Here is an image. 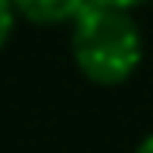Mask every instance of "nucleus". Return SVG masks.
Instances as JSON below:
<instances>
[{
    "label": "nucleus",
    "mask_w": 153,
    "mask_h": 153,
    "mask_svg": "<svg viewBox=\"0 0 153 153\" xmlns=\"http://www.w3.org/2000/svg\"><path fill=\"white\" fill-rule=\"evenodd\" d=\"M72 56L88 81L116 88L137 72L144 59V34L128 10L91 0L72 22Z\"/></svg>",
    "instance_id": "f257e3e1"
},
{
    "label": "nucleus",
    "mask_w": 153,
    "mask_h": 153,
    "mask_svg": "<svg viewBox=\"0 0 153 153\" xmlns=\"http://www.w3.org/2000/svg\"><path fill=\"white\" fill-rule=\"evenodd\" d=\"M19 19L31 25H72L91 0H13Z\"/></svg>",
    "instance_id": "f03ea898"
},
{
    "label": "nucleus",
    "mask_w": 153,
    "mask_h": 153,
    "mask_svg": "<svg viewBox=\"0 0 153 153\" xmlns=\"http://www.w3.org/2000/svg\"><path fill=\"white\" fill-rule=\"evenodd\" d=\"M19 22V13H16V3L13 0H0V50L6 47V41H10L13 28H16Z\"/></svg>",
    "instance_id": "7ed1b4c3"
},
{
    "label": "nucleus",
    "mask_w": 153,
    "mask_h": 153,
    "mask_svg": "<svg viewBox=\"0 0 153 153\" xmlns=\"http://www.w3.org/2000/svg\"><path fill=\"white\" fill-rule=\"evenodd\" d=\"M97 3H106V6H116V10H137L144 3H153V0H97Z\"/></svg>",
    "instance_id": "20e7f679"
},
{
    "label": "nucleus",
    "mask_w": 153,
    "mask_h": 153,
    "mask_svg": "<svg viewBox=\"0 0 153 153\" xmlns=\"http://www.w3.org/2000/svg\"><path fill=\"white\" fill-rule=\"evenodd\" d=\"M134 153H153V134H147L141 144H137V150Z\"/></svg>",
    "instance_id": "39448f33"
}]
</instances>
